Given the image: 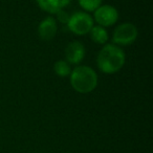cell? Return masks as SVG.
<instances>
[{
    "label": "cell",
    "mask_w": 153,
    "mask_h": 153,
    "mask_svg": "<svg viewBox=\"0 0 153 153\" xmlns=\"http://www.w3.org/2000/svg\"><path fill=\"white\" fill-rule=\"evenodd\" d=\"M97 63L101 71L114 74L125 64V53L115 44H107L100 51Z\"/></svg>",
    "instance_id": "cell-1"
},
{
    "label": "cell",
    "mask_w": 153,
    "mask_h": 153,
    "mask_svg": "<svg viewBox=\"0 0 153 153\" xmlns=\"http://www.w3.org/2000/svg\"><path fill=\"white\" fill-rule=\"evenodd\" d=\"M70 84L79 94H89L98 85V76L89 66H76L70 72Z\"/></svg>",
    "instance_id": "cell-2"
},
{
    "label": "cell",
    "mask_w": 153,
    "mask_h": 153,
    "mask_svg": "<svg viewBox=\"0 0 153 153\" xmlns=\"http://www.w3.org/2000/svg\"><path fill=\"white\" fill-rule=\"evenodd\" d=\"M67 26L70 32L78 36H83L90 32L94 26V18L83 12L74 14L69 17Z\"/></svg>",
    "instance_id": "cell-3"
},
{
    "label": "cell",
    "mask_w": 153,
    "mask_h": 153,
    "mask_svg": "<svg viewBox=\"0 0 153 153\" xmlns=\"http://www.w3.org/2000/svg\"><path fill=\"white\" fill-rule=\"evenodd\" d=\"M137 28L130 22H125L117 26L113 32L112 40L115 45H129L137 38Z\"/></svg>",
    "instance_id": "cell-4"
},
{
    "label": "cell",
    "mask_w": 153,
    "mask_h": 153,
    "mask_svg": "<svg viewBox=\"0 0 153 153\" xmlns=\"http://www.w3.org/2000/svg\"><path fill=\"white\" fill-rule=\"evenodd\" d=\"M119 19V12L114 7L105 4L94 11V20L100 26L107 27L114 24Z\"/></svg>",
    "instance_id": "cell-5"
},
{
    "label": "cell",
    "mask_w": 153,
    "mask_h": 153,
    "mask_svg": "<svg viewBox=\"0 0 153 153\" xmlns=\"http://www.w3.org/2000/svg\"><path fill=\"white\" fill-rule=\"evenodd\" d=\"M85 56V47L81 42L74 41L66 46L65 57L68 63L79 64Z\"/></svg>",
    "instance_id": "cell-6"
},
{
    "label": "cell",
    "mask_w": 153,
    "mask_h": 153,
    "mask_svg": "<svg viewBox=\"0 0 153 153\" xmlns=\"http://www.w3.org/2000/svg\"><path fill=\"white\" fill-rule=\"evenodd\" d=\"M38 34L44 41H49L57 34V22L55 18L48 16L40 22L38 27Z\"/></svg>",
    "instance_id": "cell-7"
},
{
    "label": "cell",
    "mask_w": 153,
    "mask_h": 153,
    "mask_svg": "<svg viewBox=\"0 0 153 153\" xmlns=\"http://www.w3.org/2000/svg\"><path fill=\"white\" fill-rule=\"evenodd\" d=\"M41 10L49 14H57L67 7L70 0H37Z\"/></svg>",
    "instance_id": "cell-8"
},
{
    "label": "cell",
    "mask_w": 153,
    "mask_h": 153,
    "mask_svg": "<svg viewBox=\"0 0 153 153\" xmlns=\"http://www.w3.org/2000/svg\"><path fill=\"white\" fill-rule=\"evenodd\" d=\"M91 40L98 44H105L108 41V33L105 27L100 25H94L89 32Z\"/></svg>",
    "instance_id": "cell-9"
},
{
    "label": "cell",
    "mask_w": 153,
    "mask_h": 153,
    "mask_svg": "<svg viewBox=\"0 0 153 153\" xmlns=\"http://www.w3.org/2000/svg\"><path fill=\"white\" fill-rule=\"evenodd\" d=\"M53 70L57 74V76H62V78L70 76V72H71L69 63L67 61H62V60L56 62L53 65Z\"/></svg>",
    "instance_id": "cell-10"
},
{
    "label": "cell",
    "mask_w": 153,
    "mask_h": 153,
    "mask_svg": "<svg viewBox=\"0 0 153 153\" xmlns=\"http://www.w3.org/2000/svg\"><path fill=\"white\" fill-rule=\"evenodd\" d=\"M82 9L87 12H94L99 7L102 5V0H79Z\"/></svg>",
    "instance_id": "cell-11"
},
{
    "label": "cell",
    "mask_w": 153,
    "mask_h": 153,
    "mask_svg": "<svg viewBox=\"0 0 153 153\" xmlns=\"http://www.w3.org/2000/svg\"><path fill=\"white\" fill-rule=\"evenodd\" d=\"M57 16H58V19L60 20L61 22H63V23H66L67 24L68 20H69V16H68L67 13H65V12L62 10V11L58 12L57 13Z\"/></svg>",
    "instance_id": "cell-12"
}]
</instances>
